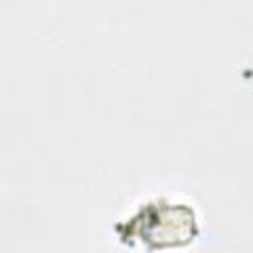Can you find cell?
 Here are the masks:
<instances>
[{"instance_id": "1", "label": "cell", "mask_w": 253, "mask_h": 253, "mask_svg": "<svg viewBox=\"0 0 253 253\" xmlns=\"http://www.w3.org/2000/svg\"><path fill=\"white\" fill-rule=\"evenodd\" d=\"M117 237L126 245H142L146 251L188 245L200 233L196 211L186 202L170 198L146 200L126 219L115 223Z\"/></svg>"}]
</instances>
